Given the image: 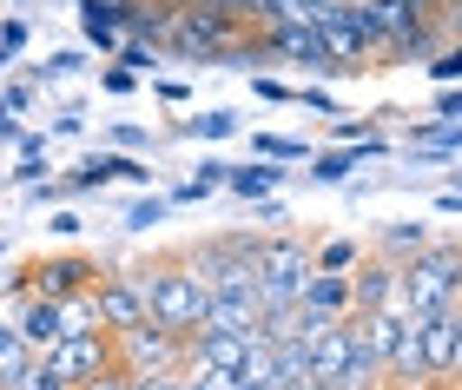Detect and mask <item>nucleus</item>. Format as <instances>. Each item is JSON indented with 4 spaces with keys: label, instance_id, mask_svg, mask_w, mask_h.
I'll return each mask as SVG.
<instances>
[{
    "label": "nucleus",
    "instance_id": "20",
    "mask_svg": "<svg viewBox=\"0 0 462 390\" xmlns=\"http://www.w3.org/2000/svg\"><path fill=\"white\" fill-rule=\"evenodd\" d=\"M356 166V153H330V159H318V172H310V179H324V186H330V179H344Z\"/></svg>",
    "mask_w": 462,
    "mask_h": 390
},
{
    "label": "nucleus",
    "instance_id": "17",
    "mask_svg": "<svg viewBox=\"0 0 462 390\" xmlns=\"http://www.w3.org/2000/svg\"><path fill=\"white\" fill-rule=\"evenodd\" d=\"M179 133H185V139H225V133H231V113H199V119H185Z\"/></svg>",
    "mask_w": 462,
    "mask_h": 390
},
{
    "label": "nucleus",
    "instance_id": "16",
    "mask_svg": "<svg viewBox=\"0 0 462 390\" xmlns=\"http://www.w3.org/2000/svg\"><path fill=\"white\" fill-rule=\"evenodd\" d=\"M356 265V245L337 238V245H324V252H310V272H350Z\"/></svg>",
    "mask_w": 462,
    "mask_h": 390
},
{
    "label": "nucleus",
    "instance_id": "3",
    "mask_svg": "<svg viewBox=\"0 0 462 390\" xmlns=\"http://www.w3.org/2000/svg\"><path fill=\"white\" fill-rule=\"evenodd\" d=\"M310 245L304 232H258V252H251V284H258L264 311H278V304H298L304 278H310Z\"/></svg>",
    "mask_w": 462,
    "mask_h": 390
},
{
    "label": "nucleus",
    "instance_id": "19",
    "mask_svg": "<svg viewBox=\"0 0 462 390\" xmlns=\"http://www.w3.org/2000/svg\"><path fill=\"white\" fill-rule=\"evenodd\" d=\"M258 153H271V159H304L310 146H304V139H278V133H264V139H258Z\"/></svg>",
    "mask_w": 462,
    "mask_h": 390
},
{
    "label": "nucleus",
    "instance_id": "10",
    "mask_svg": "<svg viewBox=\"0 0 462 390\" xmlns=\"http://www.w3.org/2000/svg\"><path fill=\"white\" fill-rule=\"evenodd\" d=\"M93 298H99V324H106L113 338H119V331H133V324H145V292H139V278H133V272H99Z\"/></svg>",
    "mask_w": 462,
    "mask_h": 390
},
{
    "label": "nucleus",
    "instance_id": "18",
    "mask_svg": "<svg viewBox=\"0 0 462 390\" xmlns=\"http://www.w3.org/2000/svg\"><path fill=\"white\" fill-rule=\"evenodd\" d=\"M73 390H133V371H125V364L113 358V364H106V371H99V377H87V384H73Z\"/></svg>",
    "mask_w": 462,
    "mask_h": 390
},
{
    "label": "nucleus",
    "instance_id": "9",
    "mask_svg": "<svg viewBox=\"0 0 462 390\" xmlns=\"http://www.w3.org/2000/svg\"><path fill=\"white\" fill-rule=\"evenodd\" d=\"M119 351H113V331H79V338H60V344H47V351H40V364H47V371L60 377V384H87V377H99L113 364Z\"/></svg>",
    "mask_w": 462,
    "mask_h": 390
},
{
    "label": "nucleus",
    "instance_id": "5",
    "mask_svg": "<svg viewBox=\"0 0 462 390\" xmlns=\"http://www.w3.org/2000/svg\"><path fill=\"white\" fill-rule=\"evenodd\" d=\"M99 272L106 265L87 258V252H67V258H27L14 278V298H67V292H87V284H99Z\"/></svg>",
    "mask_w": 462,
    "mask_h": 390
},
{
    "label": "nucleus",
    "instance_id": "13",
    "mask_svg": "<svg viewBox=\"0 0 462 390\" xmlns=\"http://www.w3.org/2000/svg\"><path fill=\"white\" fill-rule=\"evenodd\" d=\"M79 14H87L93 47H119V0H79Z\"/></svg>",
    "mask_w": 462,
    "mask_h": 390
},
{
    "label": "nucleus",
    "instance_id": "21",
    "mask_svg": "<svg viewBox=\"0 0 462 390\" xmlns=\"http://www.w3.org/2000/svg\"><path fill=\"white\" fill-rule=\"evenodd\" d=\"M133 390H179V371H145L133 377Z\"/></svg>",
    "mask_w": 462,
    "mask_h": 390
},
{
    "label": "nucleus",
    "instance_id": "15",
    "mask_svg": "<svg viewBox=\"0 0 462 390\" xmlns=\"http://www.w3.org/2000/svg\"><path fill=\"white\" fill-rule=\"evenodd\" d=\"M27 358H33V351L20 344V331H14V324H0V384H14V371H20Z\"/></svg>",
    "mask_w": 462,
    "mask_h": 390
},
{
    "label": "nucleus",
    "instance_id": "14",
    "mask_svg": "<svg viewBox=\"0 0 462 390\" xmlns=\"http://www.w3.org/2000/svg\"><path fill=\"white\" fill-rule=\"evenodd\" d=\"M278 179H284L278 166H245V172H231V166H225V186H231V192H245V199L271 192V186H278Z\"/></svg>",
    "mask_w": 462,
    "mask_h": 390
},
{
    "label": "nucleus",
    "instance_id": "6",
    "mask_svg": "<svg viewBox=\"0 0 462 390\" xmlns=\"http://www.w3.org/2000/svg\"><path fill=\"white\" fill-rule=\"evenodd\" d=\"M423 371L436 390H456V371H462V298L436 304L423 318Z\"/></svg>",
    "mask_w": 462,
    "mask_h": 390
},
{
    "label": "nucleus",
    "instance_id": "4",
    "mask_svg": "<svg viewBox=\"0 0 462 390\" xmlns=\"http://www.w3.org/2000/svg\"><path fill=\"white\" fill-rule=\"evenodd\" d=\"M251 252H258V232H212V238L185 245V258H192V272L205 278V292H238V284H251Z\"/></svg>",
    "mask_w": 462,
    "mask_h": 390
},
{
    "label": "nucleus",
    "instance_id": "23",
    "mask_svg": "<svg viewBox=\"0 0 462 390\" xmlns=\"http://www.w3.org/2000/svg\"><path fill=\"white\" fill-rule=\"evenodd\" d=\"M20 40H27V27H20V20H7V27H0V53H14Z\"/></svg>",
    "mask_w": 462,
    "mask_h": 390
},
{
    "label": "nucleus",
    "instance_id": "2",
    "mask_svg": "<svg viewBox=\"0 0 462 390\" xmlns=\"http://www.w3.org/2000/svg\"><path fill=\"white\" fill-rule=\"evenodd\" d=\"M462 298V245L456 238H436L430 252H416L396 265V292H390V311H416L430 318L436 304Z\"/></svg>",
    "mask_w": 462,
    "mask_h": 390
},
{
    "label": "nucleus",
    "instance_id": "12",
    "mask_svg": "<svg viewBox=\"0 0 462 390\" xmlns=\"http://www.w3.org/2000/svg\"><path fill=\"white\" fill-rule=\"evenodd\" d=\"M430 245H436L430 225H383L370 252H376V258H390V265H403V258H416V252H430Z\"/></svg>",
    "mask_w": 462,
    "mask_h": 390
},
{
    "label": "nucleus",
    "instance_id": "22",
    "mask_svg": "<svg viewBox=\"0 0 462 390\" xmlns=\"http://www.w3.org/2000/svg\"><path fill=\"white\" fill-rule=\"evenodd\" d=\"M165 218V199H152V205H133V218H125V225H139V232H145V225H159Z\"/></svg>",
    "mask_w": 462,
    "mask_h": 390
},
{
    "label": "nucleus",
    "instance_id": "7",
    "mask_svg": "<svg viewBox=\"0 0 462 390\" xmlns=\"http://www.w3.org/2000/svg\"><path fill=\"white\" fill-rule=\"evenodd\" d=\"M113 351H119V364L133 377H145V371H179L185 364V331H165V324H133V331H119L113 338Z\"/></svg>",
    "mask_w": 462,
    "mask_h": 390
},
{
    "label": "nucleus",
    "instance_id": "11",
    "mask_svg": "<svg viewBox=\"0 0 462 390\" xmlns=\"http://www.w3.org/2000/svg\"><path fill=\"white\" fill-rule=\"evenodd\" d=\"M14 331H20V344L40 358L47 344H60L67 331H60V304L53 298H20V311H14Z\"/></svg>",
    "mask_w": 462,
    "mask_h": 390
},
{
    "label": "nucleus",
    "instance_id": "8",
    "mask_svg": "<svg viewBox=\"0 0 462 390\" xmlns=\"http://www.w3.org/2000/svg\"><path fill=\"white\" fill-rule=\"evenodd\" d=\"M192 331L205 338H251V331H264V298H258V284H238V292H205V311Z\"/></svg>",
    "mask_w": 462,
    "mask_h": 390
},
{
    "label": "nucleus",
    "instance_id": "1",
    "mask_svg": "<svg viewBox=\"0 0 462 390\" xmlns=\"http://www.w3.org/2000/svg\"><path fill=\"white\" fill-rule=\"evenodd\" d=\"M125 272L139 278L145 318H152V324H165V331H192V324H199V311H205V278L192 272L185 245H165V252L125 265Z\"/></svg>",
    "mask_w": 462,
    "mask_h": 390
}]
</instances>
